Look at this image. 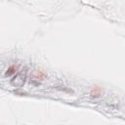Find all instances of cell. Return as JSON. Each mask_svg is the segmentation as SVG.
Segmentation results:
<instances>
[{"instance_id":"1","label":"cell","mask_w":125,"mask_h":125,"mask_svg":"<svg viewBox=\"0 0 125 125\" xmlns=\"http://www.w3.org/2000/svg\"><path fill=\"white\" fill-rule=\"evenodd\" d=\"M47 77H48L47 73H46L44 70H42V69H36V70L33 72V78H34L35 80L43 81V80H45Z\"/></svg>"},{"instance_id":"2","label":"cell","mask_w":125,"mask_h":125,"mask_svg":"<svg viewBox=\"0 0 125 125\" xmlns=\"http://www.w3.org/2000/svg\"><path fill=\"white\" fill-rule=\"evenodd\" d=\"M103 93H104V90L98 85H95L90 91V95L93 98H100L103 95Z\"/></svg>"},{"instance_id":"3","label":"cell","mask_w":125,"mask_h":125,"mask_svg":"<svg viewBox=\"0 0 125 125\" xmlns=\"http://www.w3.org/2000/svg\"><path fill=\"white\" fill-rule=\"evenodd\" d=\"M18 69H19V65L17 64H12V65H10L8 68H7V70H6V72H5V75L6 76H11V75H14V74H16V72L18 71Z\"/></svg>"}]
</instances>
